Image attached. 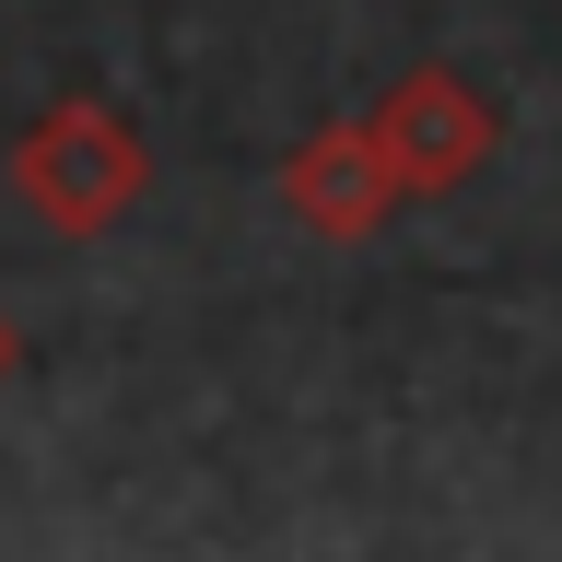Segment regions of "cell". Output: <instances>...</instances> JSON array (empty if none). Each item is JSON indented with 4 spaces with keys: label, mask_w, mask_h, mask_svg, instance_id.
Segmentation results:
<instances>
[{
    "label": "cell",
    "mask_w": 562,
    "mask_h": 562,
    "mask_svg": "<svg viewBox=\"0 0 562 562\" xmlns=\"http://www.w3.org/2000/svg\"><path fill=\"white\" fill-rule=\"evenodd\" d=\"M281 211L305 223L316 246H375L398 211H411V188H398V165H386V140L363 130V117H328V130H305L293 153H281Z\"/></svg>",
    "instance_id": "cell-3"
},
{
    "label": "cell",
    "mask_w": 562,
    "mask_h": 562,
    "mask_svg": "<svg viewBox=\"0 0 562 562\" xmlns=\"http://www.w3.org/2000/svg\"><path fill=\"white\" fill-rule=\"evenodd\" d=\"M140 188H153V140H140L130 105H105V94H59V105H35L12 130V200L59 246L117 235L140 211Z\"/></svg>",
    "instance_id": "cell-1"
},
{
    "label": "cell",
    "mask_w": 562,
    "mask_h": 562,
    "mask_svg": "<svg viewBox=\"0 0 562 562\" xmlns=\"http://www.w3.org/2000/svg\"><path fill=\"white\" fill-rule=\"evenodd\" d=\"M363 130L386 140V165H398L411 200H457V188L492 176V153H504V94L469 82V70H446V59H422V70H398V82L363 105Z\"/></svg>",
    "instance_id": "cell-2"
},
{
    "label": "cell",
    "mask_w": 562,
    "mask_h": 562,
    "mask_svg": "<svg viewBox=\"0 0 562 562\" xmlns=\"http://www.w3.org/2000/svg\"><path fill=\"white\" fill-rule=\"evenodd\" d=\"M24 375V328H12V316H0V386Z\"/></svg>",
    "instance_id": "cell-4"
}]
</instances>
